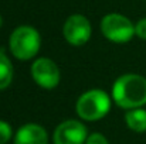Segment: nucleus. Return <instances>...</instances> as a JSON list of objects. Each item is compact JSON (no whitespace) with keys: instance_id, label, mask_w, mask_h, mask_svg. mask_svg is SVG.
Listing matches in <instances>:
<instances>
[{"instance_id":"f8f14e48","label":"nucleus","mask_w":146,"mask_h":144,"mask_svg":"<svg viewBox=\"0 0 146 144\" xmlns=\"http://www.w3.org/2000/svg\"><path fill=\"white\" fill-rule=\"evenodd\" d=\"M135 34L142 38L146 40V18H141L136 24H135Z\"/></svg>"},{"instance_id":"39448f33","label":"nucleus","mask_w":146,"mask_h":144,"mask_svg":"<svg viewBox=\"0 0 146 144\" xmlns=\"http://www.w3.org/2000/svg\"><path fill=\"white\" fill-rule=\"evenodd\" d=\"M31 76L34 82L44 89H54L61 79L60 68L50 58H38L33 62Z\"/></svg>"},{"instance_id":"6e6552de","label":"nucleus","mask_w":146,"mask_h":144,"mask_svg":"<svg viewBox=\"0 0 146 144\" xmlns=\"http://www.w3.org/2000/svg\"><path fill=\"white\" fill-rule=\"evenodd\" d=\"M14 144H48V136L43 126L29 123L17 130Z\"/></svg>"},{"instance_id":"1a4fd4ad","label":"nucleus","mask_w":146,"mask_h":144,"mask_svg":"<svg viewBox=\"0 0 146 144\" xmlns=\"http://www.w3.org/2000/svg\"><path fill=\"white\" fill-rule=\"evenodd\" d=\"M125 122L126 126L136 132V133H145L146 132V110L142 107L131 109L125 113Z\"/></svg>"},{"instance_id":"9d476101","label":"nucleus","mask_w":146,"mask_h":144,"mask_svg":"<svg viewBox=\"0 0 146 144\" xmlns=\"http://www.w3.org/2000/svg\"><path fill=\"white\" fill-rule=\"evenodd\" d=\"M13 75L14 71L11 61L7 58V55L3 51H0V91L9 88V85L13 81Z\"/></svg>"},{"instance_id":"9b49d317","label":"nucleus","mask_w":146,"mask_h":144,"mask_svg":"<svg viewBox=\"0 0 146 144\" xmlns=\"http://www.w3.org/2000/svg\"><path fill=\"white\" fill-rule=\"evenodd\" d=\"M13 136V130H11V126L4 122V120H0V144H6L10 141Z\"/></svg>"},{"instance_id":"7ed1b4c3","label":"nucleus","mask_w":146,"mask_h":144,"mask_svg":"<svg viewBox=\"0 0 146 144\" xmlns=\"http://www.w3.org/2000/svg\"><path fill=\"white\" fill-rule=\"evenodd\" d=\"M75 109L82 120L95 122L108 114L111 110V99L101 89H91L78 97Z\"/></svg>"},{"instance_id":"f257e3e1","label":"nucleus","mask_w":146,"mask_h":144,"mask_svg":"<svg viewBox=\"0 0 146 144\" xmlns=\"http://www.w3.org/2000/svg\"><path fill=\"white\" fill-rule=\"evenodd\" d=\"M112 99L122 109H138L146 105V78L138 74L119 76L112 86Z\"/></svg>"},{"instance_id":"4468645a","label":"nucleus","mask_w":146,"mask_h":144,"mask_svg":"<svg viewBox=\"0 0 146 144\" xmlns=\"http://www.w3.org/2000/svg\"><path fill=\"white\" fill-rule=\"evenodd\" d=\"M1 24H3V18H1V16H0V27H1Z\"/></svg>"},{"instance_id":"ddd939ff","label":"nucleus","mask_w":146,"mask_h":144,"mask_svg":"<svg viewBox=\"0 0 146 144\" xmlns=\"http://www.w3.org/2000/svg\"><path fill=\"white\" fill-rule=\"evenodd\" d=\"M85 144H109V143L105 139V136H102L101 133H92L91 136H88Z\"/></svg>"},{"instance_id":"20e7f679","label":"nucleus","mask_w":146,"mask_h":144,"mask_svg":"<svg viewBox=\"0 0 146 144\" xmlns=\"http://www.w3.org/2000/svg\"><path fill=\"white\" fill-rule=\"evenodd\" d=\"M101 31L112 43L116 44H123L132 40L135 36V26L132 21L118 13H111L106 14L102 21H101Z\"/></svg>"},{"instance_id":"0eeeda50","label":"nucleus","mask_w":146,"mask_h":144,"mask_svg":"<svg viewBox=\"0 0 146 144\" xmlns=\"http://www.w3.org/2000/svg\"><path fill=\"white\" fill-rule=\"evenodd\" d=\"M87 139V127L78 120L62 122L52 134L54 144H85Z\"/></svg>"},{"instance_id":"423d86ee","label":"nucleus","mask_w":146,"mask_h":144,"mask_svg":"<svg viewBox=\"0 0 146 144\" xmlns=\"http://www.w3.org/2000/svg\"><path fill=\"white\" fill-rule=\"evenodd\" d=\"M62 33L67 43H70L71 45L80 47V45L87 44L88 40L91 38V24L85 16L72 14L67 18Z\"/></svg>"},{"instance_id":"f03ea898","label":"nucleus","mask_w":146,"mask_h":144,"mask_svg":"<svg viewBox=\"0 0 146 144\" xmlns=\"http://www.w3.org/2000/svg\"><path fill=\"white\" fill-rule=\"evenodd\" d=\"M41 45L40 33L30 26H20L17 27L9 40V47L11 54L21 61L31 59L37 55Z\"/></svg>"}]
</instances>
